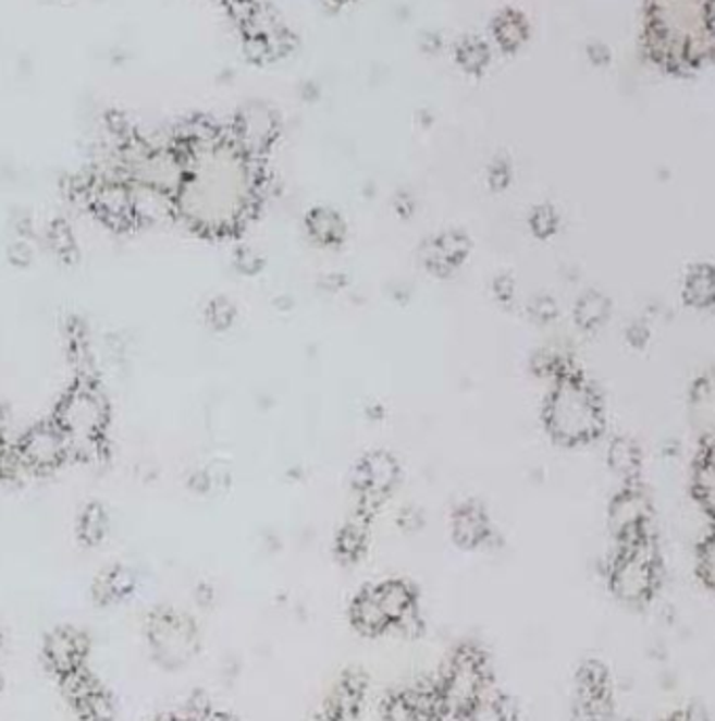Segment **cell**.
Instances as JSON below:
<instances>
[{
    "label": "cell",
    "mask_w": 715,
    "mask_h": 721,
    "mask_svg": "<svg viewBox=\"0 0 715 721\" xmlns=\"http://www.w3.org/2000/svg\"><path fill=\"white\" fill-rule=\"evenodd\" d=\"M182 159L184 180L173 198L186 222L211 234L243 229L260 203L262 175L256 159L209 127L188 135Z\"/></svg>",
    "instance_id": "1"
},
{
    "label": "cell",
    "mask_w": 715,
    "mask_h": 721,
    "mask_svg": "<svg viewBox=\"0 0 715 721\" xmlns=\"http://www.w3.org/2000/svg\"><path fill=\"white\" fill-rule=\"evenodd\" d=\"M545 425L562 445L591 443L604 430L602 401L584 378L557 374L555 387L546 399Z\"/></svg>",
    "instance_id": "2"
},
{
    "label": "cell",
    "mask_w": 715,
    "mask_h": 721,
    "mask_svg": "<svg viewBox=\"0 0 715 721\" xmlns=\"http://www.w3.org/2000/svg\"><path fill=\"white\" fill-rule=\"evenodd\" d=\"M650 34L652 47L669 62L690 64L703 58L710 38L705 0H652Z\"/></svg>",
    "instance_id": "3"
},
{
    "label": "cell",
    "mask_w": 715,
    "mask_h": 721,
    "mask_svg": "<svg viewBox=\"0 0 715 721\" xmlns=\"http://www.w3.org/2000/svg\"><path fill=\"white\" fill-rule=\"evenodd\" d=\"M56 427L62 430L69 448H100L108 425V407L94 384L78 382L58 407Z\"/></svg>",
    "instance_id": "4"
},
{
    "label": "cell",
    "mask_w": 715,
    "mask_h": 721,
    "mask_svg": "<svg viewBox=\"0 0 715 721\" xmlns=\"http://www.w3.org/2000/svg\"><path fill=\"white\" fill-rule=\"evenodd\" d=\"M611 585L627 603L646 601L656 587V553L646 527L620 538V553L614 561Z\"/></svg>",
    "instance_id": "5"
},
{
    "label": "cell",
    "mask_w": 715,
    "mask_h": 721,
    "mask_svg": "<svg viewBox=\"0 0 715 721\" xmlns=\"http://www.w3.org/2000/svg\"><path fill=\"white\" fill-rule=\"evenodd\" d=\"M485 689V671L483 656L477 655L471 648L458 650L449 662V669L443 677L442 705L447 709L471 713Z\"/></svg>",
    "instance_id": "6"
},
{
    "label": "cell",
    "mask_w": 715,
    "mask_h": 721,
    "mask_svg": "<svg viewBox=\"0 0 715 721\" xmlns=\"http://www.w3.org/2000/svg\"><path fill=\"white\" fill-rule=\"evenodd\" d=\"M70 448L62 430L53 425L35 427L20 445V464L30 471H49L66 459Z\"/></svg>",
    "instance_id": "7"
},
{
    "label": "cell",
    "mask_w": 715,
    "mask_h": 721,
    "mask_svg": "<svg viewBox=\"0 0 715 721\" xmlns=\"http://www.w3.org/2000/svg\"><path fill=\"white\" fill-rule=\"evenodd\" d=\"M273 117L262 108H249L238 117L235 142L243 152L258 159L273 142Z\"/></svg>",
    "instance_id": "8"
},
{
    "label": "cell",
    "mask_w": 715,
    "mask_h": 721,
    "mask_svg": "<svg viewBox=\"0 0 715 721\" xmlns=\"http://www.w3.org/2000/svg\"><path fill=\"white\" fill-rule=\"evenodd\" d=\"M91 205L103 218V222L112 227H127L134 224L132 211V195L130 186L121 182H102L98 188L91 191Z\"/></svg>",
    "instance_id": "9"
},
{
    "label": "cell",
    "mask_w": 715,
    "mask_h": 721,
    "mask_svg": "<svg viewBox=\"0 0 715 721\" xmlns=\"http://www.w3.org/2000/svg\"><path fill=\"white\" fill-rule=\"evenodd\" d=\"M467 252H469V241L463 234L445 232L435 241L424 245L422 258L429 266V270H433L437 274H447L465 260Z\"/></svg>",
    "instance_id": "10"
},
{
    "label": "cell",
    "mask_w": 715,
    "mask_h": 721,
    "mask_svg": "<svg viewBox=\"0 0 715 721\" xmlns=\"http://www.w3.org/2000/svg\"><path fill=\"white\" fill-rule=\"evenodd\" d=\"M648 502L644 493L629 488L616 496L611 509V524L618 538L646 527Z\"/></svg>",
    "instance_id": "11"
},
{
    "label": "cell",
    "mask_w": 715,
    "mask_h": 721,
    "mask_svg": "<svg viewBox=\"0 0 715 721\" xmlns=\"http://www.w3.org/2000/svg\"><path fill=\"white\" fill-rule=\"evenodd\" d=\"M397 477H399V468L395 460L389 454L378 452L361 462L357 484L361 486L368 498H382L395 486Z\"/></svg>",
    "instance_id": "12"
},
{
    "label": "cell",
    "mask_w": 715,
    "mask_h": 721,
    "mask_svg": "<svg viewBox=\"0 0 715 721\" xmlns=\"http://www.w3.org/2000/svg\"><path fill=\"white\" fill-rule=\"evenodd\" d=\"M130 195H132V211H134L136 222L139 220L157 222V220L170 218L171 213L175 211L173 195L157 186L134 182V186H130Z\"/></svg>",
    "instance_id": "13"
},
{
    "label": "cell",
    "mask_w": 715,
    "mask_h": 721,
    "mask_svg": "<svg viewBox=\"0 0 715 721\" xmlns=\"http://www.w3.org/2000/svg\"><path fill=\"white\" fill-rule=\"evenodd\" d=\"M374 590L389 623L399 624L416 612V595L404 581H386Z\"/></svg>",
    "instance_id": "14"
},
{
    "label": "cell",
    "mask_w": 715,
    "mask_h": 721,
    "mask_svg": "<svg viewBox=\"0 0 715 721\" xmlns=\"http://www.w3.org/2000/svg\"><path fill=\"white\" fill-rule=\"evenodd\" d=\"M350 619H353V624L366 635H378L391 626L375 597L374 589H366L357 595V599L353 601V608H350Z\"/></svg>",
    "instance_id": "15"
},
{
    "label": "cell",
    "mask_w": 715,
    "mask_h": 721,
    "mask_svg": "<svg viewBox=\"0 0 715 721\" xmlns=\"http://www.w3.org/2000/svg\"><path fill=\"white\" fill-rule=\"evenodd\" d=\"M308 234L323 247H336L346 236V227L341 216L328 207H317L308 213Z\"/></svg>",
    "instance_id": "16"
},
{
    "label": "cell",
    "mask_w": 715,
    "mask_h": 721,
    "mask_svg": "<svg viewBox=\"0 0 715 721\" xmlns=\"http://www.w3.org/2000/svg\"><path fill=\"white\" fill-rule=\"evenodd\" d=\"M488 536V522L476 506H465L454 517V540L465 549H476Z\"/></svg>",
    "instance_id": "17"
},
{
    "label": "cell",
    "mask_w": 715,
    "mask_h": 721,
    "mask_svg": "<svg viewBox=\"0 0 715 721\" xmlns=\"http://www.w3.org/2000/svg\"><path fill=\"white\" fill-rule=\"evenodd\" d=\"M683 294H686V302L692 304V306H696V308L710 306L712 300H714V274H712V268L699 266L696 270H692L688 274V279H686Z\"/></svg>",
    "instance_id": "18"
},
{
    "label": "cell",
    "mask_w": 715,
    "mask_h": 721,
    "mask_svg": "<svg viewBox=\"0 0 715 721\" xmlns=\"http://www.w3.org/2000/svg\"><path fill=\"white\" fill-rule=\"evenodd\" d=\"M608 317V300L597 292L584 294L577 306V321L582 329H597Z\"/></svg>",
    "instance_id": "19"
},
{
    "label": "cell",
    "mask_w": 715,
    "mask_h": 721,
    "mask_svg": "<svg viewBox=\"0 0 715 721\" xmlns=\"http://www.w3.org/2000/svg\"><path fill=\"white\" fill-rule=\"evenodd\" d=\"M608 460H611L614 471L627 479H631L640 468V454H638L636 445L627 439H614Z\"/></svg>",
    "instance_id": "20"
},
{
    "label": "cell",
    "mask_w": 715,
    "mask_h": 721,
    "mask_svg": "<svg viewBox=\"0 0 715 721\" xmlns=\"http://www.w3.org/2000/svg\"><path fill=\"white\" fill-rule=\"evenodd\" d=\"M106 513L100 504H89L81 517L78 534L87 545H98L106 534Z\"/></svg>",
    "instance_id": "21"
},
{
    "label": "cell",
    "mask_w": 715,
    "mask_h": 721,
    "mask_svg": "<svg viewBox=\"0 0 715 721\" xmlns=\"http://www.w3.org/2000/svg\"><path fill=\"white\" fill-rule=\"evenodd\" d=\"M235 315H237V310H235L233 302L226 300V297H213L207 306V313H205L209 326L213 329L231 328L233 321H235Z\"/></svg>",
    "instance_id": "22"
},
{
    "label": "cell",
    "mask_w": 715,
    "mask_h": 721,
    "mask_svg": "<svg viewBox=\"0 0 715 721\" xmlns=\"http://www.w3.org/2000/svg\"><path fill=\"white\" fill-rule=\"evenodd\" d=\"M102 587L103 599H119L134 589V576L123 567H114L103 576Z\"/></svg>",
    "instance_id": "23"
},
{
    "label": "cell",
    "mask_w": 715,
    "mask_h": 721,
    "mask_svg": "<svg viewBox=\"0 0 715 721\" xmlns=\"http://www.w3.org/2000/svg\"><path fill=\"white\" fill-rule=\"evenodd\" d=\"M49 236H51V245L56 249V254L60 258H64L66 262H70V258H74V236L70 232L69 224L66 222H53V227L49 230Z\"/></svg>",
    "instance_id": "24"
},
{
    "label": "cell",
    "mask_w": 715,
    "mask_h": 721,
    "mask_svg": "<svg viewBox=\"0 0 715 721\" xmlns=\"http://www.w3.org/2000/svg\"><path fill=\"white\" fill-rule=\"evenodd\" d=\"M366 547V531L363 527L359 525H350L346 527L341 534V540H338V551L341 555L348 559H355Z\"/></svg>",
    "instance_id": "25"
},
{
    "label": "cell",
    "mask_w": 715,
    "mask_h": 721,
    "mask_svg": "<svg viewBox=\"0 0 715 721\" xmlns=\"http://www.w3.org/2000/svg\"><path fill=\"white\" fill-rule=\"evenodd\" d=\"M235 266H237L238 272H243V274H256L262 268V260L254 249L243 247V249H238L237 256H235Z\"/></svg>",
    "instance_id": "26"
},
{
    "label": "cell",
    "mask_w": 715,
    "mask_h": 721,
    "mask_svg": "<svg viewBox=\"0 0 715 721\" xmlns=\"http://www.w3.org/2000/svg\"><path fill=\"white\" fill-rule=\"evenodd\" d=\"M532 229H534V232L539 234V236H543V239H546L548 234H553L555 232V229H557V218H555V213L551 211V209H539L537 213H534V218H532Z\"/></svg>",
    "instance_id": "27"
},
{
    "label": "cell",
    "mask_w": 715,
    "mask_h": 721,
    "mask_svg": "<svg viewBox=\"0 0 715 721\" xmlns=\"http://www.w3.org/2000/svg\"><path fill=\"white\" fill-rule=\"evenodd\" d=\"M386 720L389 721H414V713L409 709L406 696H397L386 705Z\"/></svg>",
    "instance_id": "28"
},
{
    "label": "cell",
    "mask_w": 715,
    "mask_h": 721,
    "mask_svg": "<svg viewBox=\"0 0 715 721\" xmlns=\"http://www.w3.org/2000/svg\"><path fill=\"white\" fill-rule=\"evenodd\" d=\"M9 258L11 262L20 264V266H26V264L33 260V249L28 247V243L24 241H17L11 249H9Z\"/></svg>",
    "instance_id": "29"
},
{
    "label": "cell",
    "mask_w": 715,
    "mask_h": 721,
    "mask_svg": "<svg viewBox=\"0 0 715 721\" xmlns=\"http://www.w3.org/2000/svg\"><path fill=\"white\" fill-rule=\"evenodd\" d=\"M427 721H469V716L460 713V711H454V709H447L442 705Z\"/></svg>",
    "instance_id": "30"
},
{
    "label": "cell",
    "mask_w": 715,
    "mask_h": 721,
    "mask_svg": "<svg viewBox=\"0 0 715 721\" xmlns=\"http://www.w3.org/2000/svg\"><path fill=\"white\" fill-rule=\"evenodd\" d=\"M665 721H701L692 711H678L674 716H669Z\"/></svg>",
    "instance_id": "31"
},
{
    "label": "cell",
    "mask_w": 715,
    "mask_h": 721,
    "mask_svg": "<svg viewBox=\"0 0 715 721\" xmlns=\"http://www.w3.org/2000/svg\"><path fill=\"white\" fill-rule=\"evenodd\" d=\"M2 462H4V437L0 432V468H2Z\"/></svg>",
    "instance_id": "32"
}]
</instances>
